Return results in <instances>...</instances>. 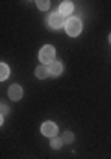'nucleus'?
I'll list each match as a JSON object with an SVG mask.
<instances>
[{
	"label": "nucleus",
	"mask_w": 111,
	"mask_h": 159,
	"mask_svg": "<svg viewBox=\"0 0 111 159\" xmlns=\"http://www.w3.org/2000/svg\"><path fill=\"white\" fill-rule=\"evenodd\" d=\"M39 59H41L43 65H52L56 61V50H54V46H50V44L43 46L41 52H39Z\"/></svg>",
	"instance_id": "nucleus-1"
},
{
	"label": "nucleus",
	"mask_w": 111,
	"mask_h": 159,
	"mask_svg": "<svg viewBox=\"0 0 111 159\" xmlns=\"http://www.w3.org/2000/svg\"><path fill=\"white\" fill-rule=\"evenodd\" d=\"M65 28H67V34H69L71 37H76V35H80V32H81V20H80L78 17H71V19H67Z\"/></svg>",
	"instance_id": "nucleus-2"
},
{
	"label": "nucleus",
	"mask_w": 111,
	"mask_h": 159,
	"mask_svg": "<svg viewBox=\"0 0 111 159\" xmlns=\"http://www.w3.org/2000/svg\"><path fill=\"white\" fill-rule=\"evenodd\" d=\"M63 19H65V17H63L59 11L50 13V15H48V26H52V28H56V30H58V28H61V26H63Z\"/></svg>",
	"instance_id": "nucleus-3"
},
{
	"label": "nucleus",
	"mask_w": 111,
	"mask_h": 159,
	"mask_svg": "<svg viewBox=\"0 0 111 159\" xmlns=\"http://www.w3.org/2000/svg\"><path fill=\"white\" fill-rule=\"evenodd\" d=\"M41 133L46 135V137H56V133H58V126H56L54 122H44V124L41 126Z\"/></svg>",
	"instance_id": "nucleus-4"
},
{
	"label": "nucleus",
	"mask_w": 111,
	"mask_h": 159,
	"mask_svg": "<svg viewBox=\"0 0 111 159\" xmlns=\"http://www.w3.org/2000/svg\"><path fill=\"white\" fill-rule=\"evenodd\" d=\"M7 96H9V100H21L22 98V87L19 85V83H15V85H11L9 87V91H7Z\"/></svg>",
	"instance_id": "nucleus-5"
},
{
	"label": "nucleus",
	"mask_w": 111,
	"mask_h": 159,
	"mask_svg": "<svg viewBox=\"0 0 111 159\" xmlns=\"http://www.w3.org/2000/svg\"><path fill=\"white\" fill-rule=\"evenodd\" d=\"M48 72H50V76H59L63 72V63L54 61L52 65H48Z\"/></svg>",
	"instance_id": "nucleus-6"
},
{
	"label": "nucleus",
	"mask_w": 111,
	"mask_h": 159,
	"mask_svg": "<svg viewBox=\"0 0 111 159\" xmlns=\"http://www.w3.org/2000/svg\"><path fill=\"white\" fill-rule=\"evenodd\" d=\"M72 9H74V4H72V2H63V4L59 6V13H61L63 17H69V19H71Z\"/></svg>",
	"instance_id": "nucleus-7"
},
{
	"label": "nucleus",
	"mask_w": 111,
	"mask_h": 159,
	"mask_svg": "<svg viewBox=\"0 0 111 159\" xmlns=\"http://www.w3.org/2000/svg\"><path fill=\"white\" fill-rule=\"evenodd\" d=\"M48 74H50V72H48V67H46V65H41V67H37L35 69V76L39 80H44Z\"/></svg>",
	"instance_id": "nucleus-8"
},
{
	"label": "nucleus",
	"mask_w": 111,
	"mask_h": 159,
	"mask_svg": "<svg viewBox=\"0 0 111 159\" xmlns=\"http://www.w3.org/2000/svg\"><path fill=\"white\" fill-rule=\"evenodd\" d=\"M7 76H9V67H7L6 63H2V65H0V80L4 81Z\"/></svg>",
	"instance_id": "nucleus-9"
},
{
	"label": "nucleus",
	"mask_w": 111,
	"mask_h": 159,
	"mask_svg": "<svg viewBox=\"0 0 111 159\" xmlns=\"http://www.w3.org/2000/svg\"><path fill=\"white\" fill-rule=\"evenodd\" d=\"M65 143H63V139H58V137H52V143H50V146L54 148V150H59L61 146H63Z\"/></svg>",
	"instance_id": "nucleus-10"
},
{
	"label": "nucleus",
	"mask_w": 111,
	"mask_h": 159,
	"mask_svg": "<svg viewBox=\"0 0 111 159\" xmlns=\"http://www.w3.org/2000/svg\"><path fill=\"white\" fill-rule=\"evenodd\" d=\"M61 139H63V143H65V144H71V143H72V141H74V135H72V133H71V131H65Z\"/></svg>",
	"instance_id": "nucleus-11"
},
{
	"label": "nucleus",
	"mask_w": 111,
	"mask_h": 159,
	"mask_svg": "<svg viewBox=\"0 0 111 159\" xmlns=\"http://www.w3.org/2000/svg\"><path fill=\"white\" fill-rule=\"evenodd\" d=\"M37 7L43 9V11H46V9L50 7V2H46V0H39V2H37Z\"/></svg>",
	"instance_id": "nucleus-12"
},
{
	"label": "nucleus",
	"mask_w": 111,
	"mask_h": 159,
	"mask_svg": "<svg viewBox=\"0 0 111 159\" xmlns=\"http://www.w3.org/2000/svg\"><path fill=\"white\" fill-rule=\"evenodd\" d=\"M0 111H2V119H4V115H6V113H7L9 109H7V106H4V104H2V107H0Z\"/></svg>",
	"instance_id": "nucleus-13"
},
{
	"label": "nucleus",
	"mask_w": 111,
	"mask_h": 159,
	"mask_svg": "<svg viewBox=\"0 0 111 159\" xmlns=\"http://www.w3.org/2000/svg\"><path fill=\"white\" fill-rule=\"evenodd\" d=\"M109 43H111V35H109Z\"/></svg>",
	"instance_id": "nucleus-14"
}]
</instances>
